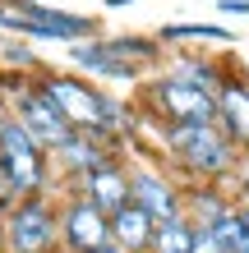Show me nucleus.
Returning <instances> with one entry per match:
<instances>
[{"mask_svg": "<svg viewBox=\"0 0 249 253\" xmlns=\"http://www.w3.org/2000/svg\"><path fill=\"white\" fill-rule=\"evenodd\" d=\"M162 147L171 152V161H180V170L189 180H208V184L236 180V170L245 166V152L222 133L217 120H208V125H166Z\"/></svg>", "mask_w": 249, "mask_h": 253, "instance_id": "nucleus-1", "label": "nucleus"}, {"mask_svg": "<svg viewBox=\"0 0 249 253\" xmlns=\"http://www.w3.org/2000/svg\"><path fill=\"white\" fill-rule=\"evenodd\" d=\"M37 87L47 92L51 106L65 115L69 129L97 133V138L106 143L111 152H125V147L106 133V92H101V87H93L88 79H79V74H65V69H42V74H37Z\"/></svg>", "mask_w": 249, "mask_h": 253, "instance_id": "nucleus-2", "label": "nucleus"}, {"mask_svg": "<svg viewBox=\"0 0 249 253\" xmlns=\"http://www.w3.org/2000/svg\"><path fill=\"white\" fill-rule=\"evenodd\" d=\"M0 253H60V203L51 193L19 198L0 216Z\"/></svg>", "mask_w": 249, "mask_h": 253, "instance_id": "nucleus-3", "label": "nucleus"}, {"mask_svg": "<svg viewBox=\"0 0 249 253\" xmlns=\"http://www.w3.org/2000/svg\"><path fill=\"white\" fill-rule=\"evenodd\" d=\"M0 28L23 37H42V42H65V46H79V42L101 37V23L93 14H69V9H51L42 0H14V5H0Z\"/></svg>", "mask_w": 249, "mask_h": 253, "instance_id": "nucleus-4", "label": "nucleus"}, {"mask_svg": "<svg viewBox=\"0 0 249 253\" xmlns=\"http://www.w3.org/2000/svg\"><path fill=\"white\" fill-rule=\"evenodd\" d=\"M0 170L9 175V184L19 189V198L51 193V184H55L51 152H47V147H42L19 120H14V115L0 120Z\"/></svg>", "mask_w": 249, "mask_h": 253, "instance_id": "nucleus-5", "label": "nucleus"}, {"mask_svg": "<svg viewBox=\"0 0 249 253\" xmlns=\"http://www.w3.org/2000/svg\"><path fill=\"white\" fill-rule=\"evenodd\" d=\"M143 106L157 125H208L217 120V97L203 92V87L175 79V74H162V79L143 83Z\"/></svg>", "mask_w": 249, "mask_h": 253, "instance_id": "nucleus-6", "label": "nucleus"}, {"mask_svg": "<svg viewBox=\"0 0 249 253\" xmlns=\"http://www.w3.org/2000/svg\"><path fill=\"white\" fill-rule=\"evenodd\" d=\"M111 244H115L111 216L101 212L97 203L79 198V193H65V198H60V249L101 253V249H111Z\"/></svg>", "mask_w": 249, "mask_h": 253, "instance_id": "nucleus-7", "label": "nucleus"}, {"mask_svg": "<svg viewBox=\"0 0 249 253\" xmlns=\"http://www.w3.org/2000/svg\"><path fill=\"white\" fill-rule=\"evenodd\" d=\"M129 193L157 226L185 216V184L162 166H129Z\"/></svg>", "mask_w": 249, "mask_h": 253, "instance_id": "nucleus-8", "label": "nucleus"}, {"mask_svg": "<svg viewBox=\"0 0 249 253\" xmlns=\"http://www.w3.org/2000/svg\"><path fill=\"white\" fill-rule=\"evenodd\" d=\"M65 189L79 193V198H88V203H97L106 216H115L120 207L134 203V193H129V166H125V157H111L106 166H97V170L79 175V180H69Z\"/></svg>", "mask_w": 249, "mask_h": 253, "instance_id": "nucleus-9", "label": "nucleus"}, {"mask_svg": "<svg viewBox=\"0 0 249 253\" xmlns=\"http://www.w3.org/2000/svg\"><path fill=\"white\" fill-rule=\"evenodd\" d=\"M69 65L83 69V74H93V79H106V83H139V79H143V69L129 65L106 37H93V42L69 46Z\"/></svg>", "mask_w": 249, "mask_h": 253, "instance_id": "nucleus-10", "label": "nucleus"}, {"mask_svg": "<svg viewBox=\"0 0 249 253\" xmlns=\"http://www.w3.org/2000/svg\"><path fill=\"white\" fill-rule=\"evenodd\" d=\"M111 157H120V152H111L106 143L97 138V133H69V138L51 152V170H55V180H79V175H88V170H97V166H106Z\"/></svg>", "mask_w": 249, "mask_h": 253, "instance_id": "nucleus-11", "label": "nucleus"}, {"mask_svg": "<svg viewBox=\"0 0 249 253\" xmlns=\"http://www.w3.org/2000/svg\"><path fill=\"white\" fill-rule=\"evenodd\" d=\"M217 125L249 157V79L245 74H226L217 87Z\"/></svg>", "mask_w": 249, "mask_h": 253, "instance_id": "nucleus-12", "label": "nucleus"}, {"mask_svg": "<svg viewBox=\"0 0 249 253\" xmlns=\"http://www.w3.org/2000/svg\"><path fill=\"white\" fill-rule=\"evenodd\" d=\"M111 235H115V249L120 253H152V240H157V221L143 212L139 203L120 207L111 216Z\"/></svg>", "mask_w": 249, "mask_h": 253, "instance_id": "nucleus-13", "label": "nucleus"}, {"mask_svg": "<svg viewBox=\"0 0 249 253\" xmlns=\"http://www.w3.org/2000/svg\"><path fill=\"white\" fill-rule=\"evenodd\" d=\"M166 74L203 87V92H212V97H217V87H222V79H226L222 65H217L212 55H175V60H166Z\"/></svg>", "mask_w": 249, "mask_h": 253, "instance_id": "nucleus-14", "label": "nucleus"}, {"mask_svg": "<svg viewBox=\"0 0 249 253\" xmlns=\"http://www.w3.org/2000/svg\"><path fill=\"white\" fill-rule=\"evenodd\" d=\"M162 42H217V46H231L236 33L222 28V23H166Z\"/></svg>", "mask_w": 249, "mask_h": 253, "instance_id": "nucleus-15", "label": "nucleus"}, {"mask_svg": "<svg viewBox=\"0 0 249 253\" xmlns=\"http://www.w3.org/2000/svg\"><path fill=\"white\" fill-rule=\"evenodd\" d=\"M194 235H199V226L189 216L162 221L157 226V240H152V253H194Z\"/></svg>", "mask_w": 249, "mask_h": 253, "instance_id": "nucleus-16", "label": "nucleus"}, {"mask_svg": "<svg viewBox=\"0 0 249 253\" xmlns=\"http://www.w3.org/2000/svg\"><path fill=\"white\" fill-rule=\"evenodd\" d=\"M212 235L222 240V249H226V253H249V212L236 203V207H231V212L212 226Z\"/></svg>", "mask_w": 249, "mask_h": 253, "instance_id": "nucleus-17", "label": "nucleus"}, {"mask_svg": "<svg viewBox=\"0 0 249 253\" xmlns=\"http://www.w3.org/2000/svg\"><path fill=\"white\" fill-rule=\"evenodd\" d=\"M194 253H226V249H222V240H217L212 230H199L194 235Z\"/></svg>", "mask_w": 249, "mask_h": 253, "instance_id": "nucleus-18", "label": "nucleus"}, {"mask_svg": "<svg viewBox=\"0 0 249 253\" xmlns=\"http://www.w3.org/2000/svg\"><path fill=\"white\" fill-rule=\"evenodd\" d=\"M14 203H19V189H14V184H9V175L0 170V216H5Z\"/></svg>", "mask_w": 249, "mask_h": 253, "instance_id": "nucleus-19", "label": "nucleus"}, {"mask_svg": "<svg viewBox=\"0 0 249 253\" xmlns=\"http://www.w3.org/2000/svg\"><path fill=\"white\" fill-rule=\"evenodd\" d=\"M236 203H240V207H249V161L236 170Z\"/></svg>", "mask_w": 249, "mask_h": 253, "instance_id": "nucleus-20", "label": "nucleus"}, {"mask_svg": "<svg viewBox=\"0 0 249 253\" xmlns=\"http://www.w3.org/2000/svg\"><path fill=\"white\" fill-rule=\"evenodd\" d=\"M217 9H226V14H249V0H222Z\"/></svg>", "mask_w": 249, "mask_h": 253, "instance_id": "nucleus-21", "label": "nucleus"}, {"mask_svg": "<svg viewBox=\"0 0 249 253\" xmlns=\"http://www.w3.org/2000/svg\"><path fill=\"white\" fill-rule=\"evenodd\" d=\"M106 9H125V5H134V0H101Z\"/></svg>", "mask_w": 249, "mask_h": 253, "instance_id": "nucleus-22", "label": "nucleus"}, {"mask_svg": "<svg viewBox=\"0 0 249 253\" xmlns=\"http://www.w3.org/2000/svg\"><path fill=\"white\" fill-rule=\"evenodd\" d=\"M101 253H120V249H115V244H111V249H101Z\"/></svg>", "mask_w": 249, "mask_h": 253, "instance_id": "nucleus-23", "label": "nucleus"}, {"mask_svg": "<svg viewBox=\"0 0 249 253\" xmlns=\"http://www.w3.org/2000/svg\"><path fill=\"white\" fill-rule=\"evenodd\" d=\"M60 253H74V249H60Z\"/></svg>", "mask_w": 249, "mask_h": 253, "instance_id": "nucleus-24", "label": "nucleus"}]
</instances>
